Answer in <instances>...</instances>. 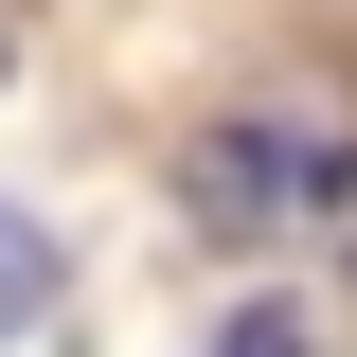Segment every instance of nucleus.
<instances>
[{"mask_svg":"<svg viewBox=\"0 0 357 357\" xmlns=\"http://www.w3.org/2000/svg\"><path fill=\"white\" fill-rule=\"evenodd\" d=\"M0 72H18V18H0Z\"/></svg>","mask_w":357,"mask_h":357,"instance_id":"obj_4","label":"nucleus"},{"mask_svg":"<svg viewBox=\"0 0 357 357\" xmlns=\"http://www.w3.org/2000/svg\"><path fill=\"white\" fill-rule=\"evenodd\" d=\"M215 357H321V304H286V286H268V304L215 321Z\"/></svg>","mask_w":357,"mask_h":357,"instance_id":"obj_3","label":"nucleus"},{"mask_svg":"<svg viewBox=\"0 0 357 357\" xmlns=\"http://www.w3.org/2000/svg\"><path fill=\"white\" fill-rule=\"evenodd\" d=\"M340 197H357V126L340 107H215V126L178 143V215L215 232V250H286Z\"/></svg>","mask_w":357,"mask_h":357,"instance_id":"obj_1","label":"nucleus"},{"mask_svg":"<svg viewBox=\"0 0 357 357\" xmlns=\"http://www.w3.org/2000/svg\"><path fill=\"white\" fill-rule=\"evenodd\" d=\"M54 304H72V250H54V215H36V197H0V357L36 340Z\"/></svg>","mask_w":357,"mask_h":357,"instance_id":"obj_2","label":"nucleus"}]
</instances>
